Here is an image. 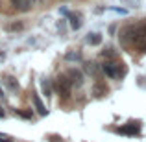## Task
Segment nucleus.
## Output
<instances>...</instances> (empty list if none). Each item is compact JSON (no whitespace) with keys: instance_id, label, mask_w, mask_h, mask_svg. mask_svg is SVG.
Segmentation results:
<instances>
[{"instance_id":"1","label":"nucleus","mask_w":146,"mask_h":142,"mask_svg":"<svg viewBox=\"0 0 146 142\" xmlns=\"http://www.w3.org/2000/svg\"><path fill=\"white\" fill-rule=\"evenodd\" d=\"M56 87H57V90H59L61 94H68L70 92L72 83H70V79H68L65 74H61V76H57V79H56Z\"/></svg>"},{"instance_id":"2","label":"nucleus","mask_w":146,"mask_h":142,"mask_svg":"<svg viewBox=\"0 0 146 142\" xmlns=\"http://www.w3.org/2000/svg\"><path fill=\"white\" fill-rule=\"evenodd\" d=\"M102 70L106 72V76H109L111 79H117L118 76H120V72H118V65L111 63V61H107V63L102 65Z\"/></svg>"},{"instance_id":"3","label":"nucleus","mask_w":146,"mask_h":142,"mask_svg":"<svg viewBox=\"0 0 146 142\" xmlns=\"http://www.w3.org/2000/svg\"><path fill=\"white\" fill-rule=\"evenodd\" d=\"M11 4H13L19 11H28V9H32L33 0H11Z\"/></svg>"},{"instance_id":"4","label":"nucleus","mask_w":146,"mask_h":142,"mask_svg":"<svg viewBox=\"0 0 146 142\" xmlns=\"http://www.w3.org/2000/svg\"><path fill=\"white\" fill-rule=\"evenodd\" d=\"M68 78H70V83H72V85H76V87H80V85L83 83V76H82V72H80V70H74V68L68 72Z\"/></svg>"},{"instance_id":"5","label":"nucleus","mask_w":146,"mask_h":142,"mask_svg":"<svg viewBox=\"0 0 146 142\" xmlns=\"http://www.w3.org/2000/svg\"><path fill=\"white\" fill-rule=\"evenodd\" d=\"M32 100H33V105H35V109H37V113H39V114H41V116H44V114H46V113H48V111H46V107H44V105H43V102H41V98H39V96H37L35 92H33V94H32Z\"/></svg>"},{"instance_id":"6","label":"nucleus","mask_w":146,"mask_h":142,"mask_svg":"<svg viewBox=\"0 0 146 142\" xmlns=\"http://www.w3.org/2000/svg\"><path fill=\"white\" fill-rule=\"evenodd\" d=\"M118 131H120V133H124V135H137V133H139V125H137V124L124 125V127H120Z\"/></svg>"},{"instance_id":"7","label":"nucleus","mask_w":146,"mask_h":142,"mask_svg":"<svg viewBox=\"0 0 146 142\" xmlns=\"http://www.w3.org/2000/svg\"><path fill=\"white\" fill-rule=\"evenodd\" d=\"M87 43L93 44V46H96V44L102 43V35H100V33H89V37H87Z\"/></svg>"},{"instance_id":"8","label":"nucleus","mask_w":146,"mask_h":142,"mask_svg":"<svg viewBox=\"0 0 146 142\" xmlns=\"http://www.w3.org/2000/svg\"><path fill=\"white\" fill-rule=\"evenodd\" d=\"M41 89H43L44 96H50V94H52V87H50V81H48V79H43V81H41Z\"/></svg>"},{"instance_id":"9","label":"nucleus","mask_w":146,"mask_h":142,"mask_svg":"<svg viewBox=\"0 0 146 142\" xmlns=\"http://www.w3.org/2000/svg\"><path fill=\"white\" fill-rule=\"evenodd\" d=\"M68 20H70V26H72V30H80V26H82V22H80V18L78 17H74V15H68Z\"/></svg>"},{"instance_id":"10","label":"nucleus","mask_w":146,"mask_h":142,"mask_svg":"<svg viewBox=\"0 0 146 142\" xmlns=\"http://www.w3.org/2000/svg\"><path fill=\"white\" fill-rule=\"evenodd\" d=\"M85 70L89 72L91 76H96V74H98V65H96V63H87V65H85Z\"/></svg>"},{"instance_id":"11","label":"nucleus","mask_w":146,"mask_h":142,"mask_svg":"<svg viewBox=\"0 0 146 142\" xmlns=\"http://www.w3.org/2000/svg\"><path fill=\"white\" fill-rule=\"evenodd\" d=\"M106 92H107V89L104 85H94V89H93V94L94 96H98V98H100V96H104Z\"/></svg>"},{"instance_id":"12","label":"nucleus","mask_w":146,"mask_h":142,"mask_svg":"<svg viewBox=\"0 0 146 142\" xmlns=\"http://www.w3.org/2000/svg\"><path fill=\"white\" fill-rule=\"evenodd\" d=\"M65 59L67 61H80L82 55H80L78 52H68V53H65Z\"/></svg>"},{"instance_id":"13","label":"nucleus","mask_w":146,"mask_h":142,"mask_svg":"<svg viewBox=\"0 0 146 142\" xmlns=\"http://www.w3.org/2000/svg\"><path fill=\"white\" fill-rule=\"evenodd\" d=\"M6 83H7V87H9L11 90H19V83L15 81L13 78H6Z\"/></svg>"},{"instance_id":"14","label":"nucleus","mask_w":146,"mask_h":142,"mask_svg":"<svg viewBox=\"0 0 146 142\" xmlns=\"http://www.w3.org/2000/svg\"><path fill=\"white\" fill-rule=\"evenodd\" d=\"M15 113L21 114V116H24V118H32V116H33L32 111H17V109H15Z\"/></svg>"},{"instance_id":"15","label":"nucleus","mask_w":146,"mask_h":142,"mask_svg":"<svg viewBox=\"0 0 146 142\" xmlns=\"http://www.w3.org/2000/svg\"><path fill=\"white\" fill-rule=\"evenodd\" d=\"M102 55H104V57H115V50H113V48H106Z\"/></svg>"},{"instance_id":"16","label":"nucleus","mask_w":146,"mask_h":142,"mask_svg":"<svg viewBox=\"0 0 146 142\" xmlns=\"http://www.w3.org/2000/svg\"><path fill=\"white\" fill-rule=\"evenodd\" d=\"M7 30H9V32H17V30H22V24H21V22L11 24V26H7Z\"/></svg>"},{"instance_id":"17","label":"nucleus","mask_w":146,"mask_h":142,"mask_svg":"<svg viewBox=\"0 0 146 142\" xmlns=\"http://www.w3.org/2000/svg\"><path fill=\"white\" fill-rule=\"evenodd\" d=\"M0 142H13V139L7 135H4V133H0Z\"/></svg>"},{"instance_id":"18","label":"nucleus","mask_w":146,"mask_h":142,"mask_svg":"<svg viewBox=\"0 0 146 142\" xmlns=\"http://www.w3.org/2000/svg\"><path fill=\"white\" fill-rule=\"evenodd\" d=\"M111 11H117V13H120V15L128 13V9H124V7H111Z\"/></svg>"},{"instance_id":"19","label":"nucleus","mask_w":146,"mask_h":142,"mask_svg":"<svg viewBox=\"0 0 146 142\" xmlns=\"http://www.w3.org/2000/svg\"><path fill=\"white\" fill-rule=\"evenodd\" d=\"M0 118H4V111H0Z\"/></svg>"}]
</instances>
